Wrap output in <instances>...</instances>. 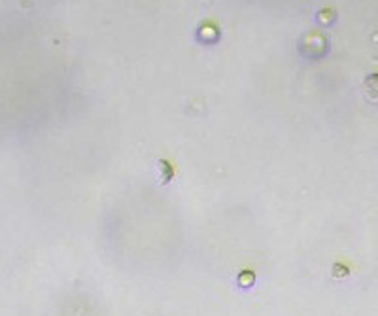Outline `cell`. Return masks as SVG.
<instances>
[{
  "label": "cell",
  "mask_w": 378,
  "mask_h": 316,
  "mask_svg": "<svg viewBox=\"0 0 378 316\" xmlns=\"http://www.w3.org/2000/svg\"><path fill=\"white\" fill-rule=\"evenodd\" d=\"M219 36V31L214 23H205L199 28V38L202 42H214Z\"/></svg>",
  "instance_id": "cell-1"
},
{
  "label": "cell",
  "mask_w": 378,
  "mask_h": 316,
  "mask_svg": "<svg viewBox=\"0 0 378 316\" xmlns=\"http://www.w3.org/2000/svg\"><path fill=\"white\" fill-rule=\"evenodd\" d=\"M365 93H367V99L369 101L378 102V74L369 76L365 80Z\"/></svg>",
  "instance_id": "cell-2"
}]
</instances>
